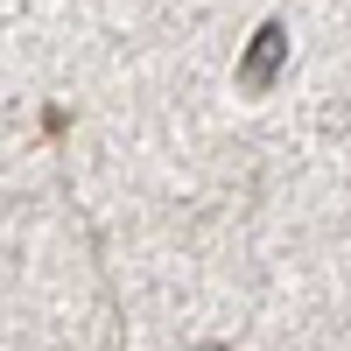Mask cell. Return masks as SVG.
Returning <instances> with one entry per match:
<instances>
[{"label": "cell", "mask_w": 351, "mask_h": 351, "mask_svg": "<svg viewBox=\"0 0 351 351\" xmlns=\"http://www.w3.org/2000/svg\"><path fill=\"white\" fill-rule=\"evenodd\" d=\"M281 56H288V28H281V21H267V28L253 36V56L239 64V92H267L274 71H281Z\"/></svg>", "instance_id": "cell-1"}]
</instances>
